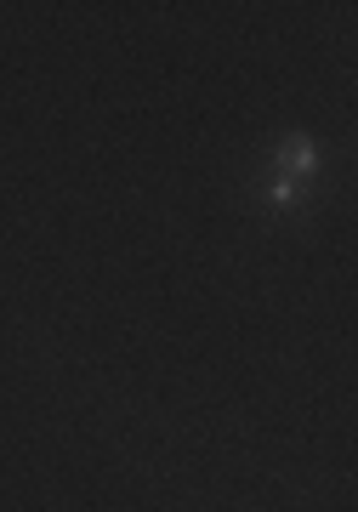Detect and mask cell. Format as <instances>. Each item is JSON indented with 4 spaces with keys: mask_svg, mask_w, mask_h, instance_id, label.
Wrapping results in <instances>:
<instances>
[{
    "mask_svg": "<svg viewBox=\"0 0 358 512\" xmlns=\"http://www.w3.org/2000/svg\"><path fill=\"white\" fill-rule=\"evenodd\" d=\"M279 165H290L296 177H313V171H319V148H313V137H302V131L285 137V143H279Z\"/></svg>",
    "mask_w": 358,
    "mask_h": 512,
    "instance_id": "1",
    "label": "cell"
},
{
    "mask_svg": "<svg viewBox=\"0 0 358 512\" xmlns=\"http://www.w3.org/2000/svg\"><path fill=\"white\" fill-rule=\"evenodd\" d=\"M268 200L273 205H290V200H296V183H290V177H279V183L268 188Z\"/></svg>",
    "mask_w": 358,
    "mask_h": 512,
    "instance_id": "2",
    "label": "cell"
}]
</instances>
